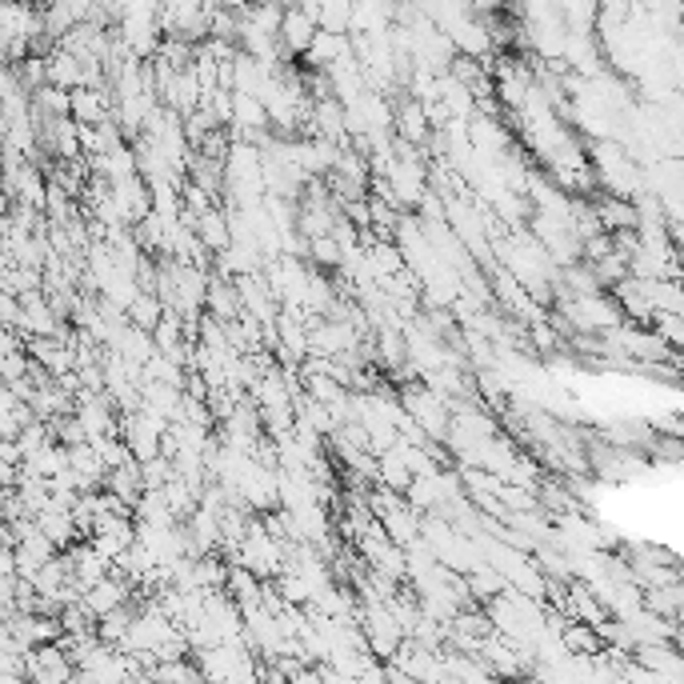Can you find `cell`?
<instances>
[{
	"instance_id": "3957f363",
	"label": "cell",
	"mask_w": 684,
	"mask_h": 684,
	"mask_svg": "<svg viewBox=\"0 0 684 684\" xmlns=\"http://www.w3.org/2000/svg\"><path fill=\"white\" fill-rule=\"evenodd\" d=\"M629 661L641 664L644 673L661 676L664 684H681V676H684V664H681V656H676L673 644H649V649H632Z\"/></svg>"
},
{
	"instance_id": "ba28073f",
	"label": "cell",
	"mask_w": 684,
	"mask_h": 684,
	"mask_svg": "<svg viewBox=\"0 0 684 684\" xmlns=\"http://www.w3.org/2000/svg\"><path fill=\"white\" fill-rule=\"evenodd\" d=\"M377 481H380V488L385 493H397V496H404V488L412 485V476H409V469L397 461V453H385V456H377Z\"/></svg>"
},
{
	"instance_id": "8fae6325",
	"label": "cell",
	"mask_w": 684,
	"mask_h": 684,
	"mask_svg": "<svg viewBox=\"0 0 684 684\" xmlns=\"http://www.w3.org/2000/svg\"><path fill=\"white\" fill-rule=\"evenodd\" d=\"M305 253L313 256L320 269H340V261H345V253H340V244L333 241V236H316V241H308Z\"/></svg>"
},
{
	"instance_id": "30bf717a",
	"label": "cell",
	"mask_w": 684,
	"mask_h": 684,
	"mask_svg": "<svg viewBox=\"0 0 684 684\" xmlns=\"http://www.w3.org/2000/svg\"><path fill=\"white\" fill-rule=\"evenodd\" d=\"M377 348H380V360H385L392 372H397V365H404V337H400V328H392V325L380 328Z\"/></svg>"
},
{
	"instance_id": "7a4b0ae2",
	"label": "cell",
	"mask_w": 684,
	"mask_h": 684,
	"mask_svg": "<svg viewBox=\"0 0 684 684\" xmlns=\"http://www.w3.org/2000/svg\"><path fill=\"white\" fill-rule=\"evenodd\" d=\"M69 120L85 128L113 120V93L108 88H73L69 93Z\"/></svg>"
},
{
	"instance_id": "277c9868",
	"label": "cell",
	"mask_w": 684,
	"mask_h": 684,
	"mask_svg": "<svg viewBox=\"0 0 684 684\" xmlns=\"http://www.w3.org/2000/svg\"><path fill=\"white\" fill-rule=\"evenodd\" d=\"M313 36H316V24H308L305 17H301V9H285V12H281L276 44H281L285 61H293V56H305L308 44H313Z\"/></svg>"
},
{
	"instance_id": "6da1fadb",
	"label": "cell",
	"mask_w": 684,
	"mask_h": 684,
	"mask_svg": "<svg viewBox=\"0 0 684 684\" xmlns=\"http://www.w3.org/2000/svg\"><path fill=\"white\" fill-rule=\"evenodd\" d=\"M397 400H400V409H404L412 421H417V429L424 432V441H429V444H444L453 417H449V404H444L441 397H432L421 380H409V385H404V392H400Z\"/></svg>"
},
{
	"instance_id": "8992f818",
	"label": "cell",
	"mask_w": 684,
	"mask_h": 684,
	"mask_svg": "<svg viewBox=\"0 0 684 684\" xmlns=\"http://www.w3.org/2000/svg\"><path fill=\"white\" fill-rule=\"evenodd\" d=\"M560 649L569 656H600L604 653V644H600L597 629H589V624H565V632H560Z\"/></svg>"
},
{
	"instance_id": "7c38bea8",
	"label": "cell",
	"mask_w": 684,
	"mask_h": 684,
	"mask_svg": "<svg viewBox=\"0 0 684 684\" xmlns=\"http://www.w3.org/2000/svg\"><path fill=\"white\" fill-rule=\"evenodd\" d=\"M212 684H232V681H212Z\"/></svg>"
},
{
	"instance_id": "9c48e42d",
	"label": "cell",
	"mask_w": 684,
	"mask_h": 684,
	"mask_svg": "<svg viewBox=\"0 0 684 684\" xmlns=\"http://www.w3.org/2000/svg\"><path fill=\"white\" fill-rule=\"evenodd\" d=\"M348 21H352V4L337 0V4H320V21H316V29L333 32V36H348Z\"/></svg>"
},
{
	"instance_id": "52a82bcc",
	"label": "cell",
	"mask_w": 684,
	"mask_h": 684,
	"mask_svg": "<svg viewBox=\"0 0 684 684\" xmlns=\"http://www.w3.org/2000/svg\"><path fill=\"white\" fill-rule=\"evenodd\" d=\"M160 316H165V305L157 301V293H137L133 296V305L125 308V320L140 333H152L160 325Z\"/></svg>"
},
{
	"instance_id": "5b68a950",
	"label": "cell",
	"mask_w": 684,
	"mask_h": 684,
	"mask_svg": "<svg viewBox=\"0 0 684 684\" xmlns=\"http://www.w3.org/2000/svg\"><path fill=\"white\" fill-rule=\"evenodd\" d=\"M192 232H197V241H200V249L209 256H217V253H224L229 249V221H224V209L217 204V209H209L200 221H192Z\"/></svg>"
}]
</instances>
